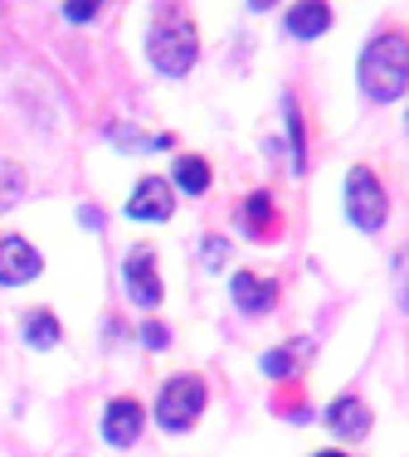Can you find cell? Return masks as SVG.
I'll list each match as a JSON object with an SVG mask.
<instances>
[{"instance_id":"obj_22","label":"cell","mask_w":409,"mask_h":457,"mask_svg":"<svg viewBox=\"0 0 409 457\" xmlns=\"http://www.w3.org/2000/svg\"><path fill=\"white\" fill-rule=\"evenodd\" d=\"M142 345H146V351H166V345H171V331H166L161 321H146V326H142Z\"/></svg>"},{"instance_id":"obj_13","label":"cell","mask_w":409,"mask_h":457,"mask_svg":"<svg viewBox=\"0 0 409 457\" xmlns=\"http://www.w3.org/2000/svg\"><path fill=\"white\" fill-rule=\"evenodd\" d=\"M20 336H25L29 351H54V345L63 341V326L49 307H39V312H29V317L20 321Z\"/></svg>"},{"instance_id":"obj_3","label":"cell","mask_w":409,"mask_h":457,"mask_svg":"<svg viewBox=\"0 0 409 457\" xmlns=\"http://www.w3.org/2000/svg\"><path fill=\"white\" fill-rule=\"evenodd\" d=\"M341 204H346V220L356 224L361 234H380L385 220H390V195H385V180L375 176L371 166H351L346 170Z\"/></svg>"},{"instance_id":"obj_14","label":"cell","mask_w":409,"mask_h":457,"mask_svg":"<svg viewBox=\"0 0 409 457\" xmlns=\"http://www.w3.org/2000/svg\"><path fill=\"white\" fill-rule=\"evenodd\" d=\"M171 185H180V195H190V200H200V195L210 190V161L204 156H176Z\"/></svg>"},{"instance_id":"obj_25","label":"cell","mask_w":409,"mask_h":457,"mask_svg":"<svg viewBox=\"0 0 409 457\" xmlns=\"http://www.w3.org/2000/svg\"><path fill=\"white\" fill-rule=\"evenodd\" d=\"M278 0H249V10H273Z\"/></svg>"},{"instance_id":"obj_24","label":"cell","mask_w":409,"mask_h":457,"mask_svg":"<svg viewBox=\"0 0 409 457\" xmlns=\"http://www.w3.org/2000/svg\"><path fill=\"white\" fill-rule=\"evenodd\" d=\"M312 457H351V453H341V448H321V453H312Z\"/></svg>"},{"instance_id":"obj_10","label":"cell","mask_w":409,"mask_h":457,"mask_svg":"<svg viewBox=\"0 0 409 457\" xmlns=\"http://www.w3.org/2000/svg\"><path fill=\"white\" fill-rule=\"evenodd\" d=\"M230 297L244 317H268L278 307V282L273 278H258V273H234L230 278Z\"/></svg>"},{"instance_id":"obj_4","label":"cell","mask_w":409,"mask_h":457,"mask_svg":"<svg viewBox=\"0 0 409 457\" xmlns=\"http://www.w3.org/2000/svg\"><path fill=\"white\" fill-rule=\"evenodd\" d=\"M204 404H210V389L200 375H171L156 395V423L166 433H190L200 423Z\"/></svg>"},{"instance_id":"obj_9","label":"cell","mask_w":409,"mask_h":457,"mask_svg":"<svg viewBox=\"0 0 409 457\" xmlns=\"http://www.w3.org/2000/svg\"><path fill=\"white\" fill-rule=\"evenodd\" d=\"M371 404L356 395H341V399H331L327 404V428H331V438H341V443H361V438H371Z\"/></svg>"},{"instance_id":"obj_6","label":"cell","mask_w":409,"mask_h":457,"mask_svg":"<svg viewBox=\"0 0 409 457\" xmlns=\"http://www.w3.org/2000/svg\"><path fill=\"white\" fill-rule=\"evenodd\" d=\"M39 273H45V258H39V248L29 238H20V234L0 238V287H25Z\"/></svg>"},{"instance_id":"obj_21","label":"cell","mask_w":409,"mask_h":457,"mask_svg":"<svg viewBox=\"0 0 409 457\" xmlns=\"http://www.w3.org/2000/svg\"><path fill=\"white\" fill-rule=\"evenodd\" d=\"M395 297H400V307L409 312V244L395 253Z\"/></svg>"},{"instance_id":"obj_18","label":"cell","mask_w":409,"mask_h":457,"mask_svg":"<svg viewBox=\"0 0 409 457\" xmlns=\"http://www.w3.org/2000/svg\"><path fill=\"white\" fill-rule=\"evenodd\" d=\"M25 190H29L25 170H20L15 161H0V210H10V204H20V200H25Z\"/></svg>"},{"instance_id":"obj_7","label":"cell","mask_w":409,"mask_h":457,"mask_svg":"<svg viewBox=\"0 0 409 457\" xmlns=\"http://www.w3.org/2000/svg\"><path fill=\"white\" fill-rule=\"evenodd\" d=\"M171 210H176V185L161 180V176H142L127 200V220H142V224H166Z\"/></svg>"},{"instance_id":"obj_2","label":"cell","mask_w":409,"mask_h":457,"mask_svg":"<svg viewBox=\"0 0 409 457\" xmlns=\"http://www.w3.org/2000/svg\"><path fill=\"white\" fill-rule=\"evenodd\" d=\"M146 59H152V69H161L166 79H186L200 59L196 25H190V20H161V25H152V35H146Z\"/></svg>"},{"instance_id":"obj_8","label":"cell","mask_w":409,"mask_h":457,"mask_svg":"<svg viewBox=\"0 0 409 457\" xmlns=\"http://www.w3.org/2000/svg\"><path fill=\"white\" fill-rule=\"evenodd\" d=\"M98 428H103V443H113V448H132V443L142 438V428H146V409L122 395V399H113V404L103 409Z\"/></svg>"},{"instance_id":"obj_23","label":"cell","mask_w":409,"mask_h":457,"mask_svg":"<svg viewBox=\"0 0 409 457\" xmlns=\"http://www.w3.org/2000/svg\"><path fill=\"white\" fill-rule=\"evenodd\" d=\"M79 220H83V228H88V234H98V228L107 224V214L98 210V204H79Z\"/></svg>"},{"instance_id":"obj_5","label":"cell","mask_w":409,"mask_h":457,"mask_svg":"<svg viewBox=\"0 0 409 457\" xmlns=\"http://www.w3.org/2000/svg\"><path fill=\"white\" fill-rule=\"evenodd\" d=\"M122 287L127 297L137 302V307H161V297H166V287H161V273H156V253L152 248H132L122 263Z\"/></svg>"},{"instance_id":"obj_16","label":"cell","mask_w":409,"mask_h":457,"mask_svg":"<svg viewBox=\"0 0 409 457\" xmlns=\"http://www.w3.org/2000/svg\"><path fill=\"white\" fill-rule=\"evenodd\" d=\"M283 122H288V151H293V170L303 176L307 170V127H303V112H297V97L283 93Z\"/></svg>"},{"instance_id":"obj_17","label":"cell","mask_w":409,"mask_h":457,"mask_svg":"<svg viewBox=\"0 0 409 457\" xmlns=\"http://www.w3.org/2000/svg\"><path fill=\"white\" fill-rule=\"evenodd\" d=\"M258 370H263L268 379H293V375H297V341L263 351V355H258Z\"/></svg>"},{"instance_id":"obj_15","label":"cell","mask_w":409,"mask_h":457,"mask_svg":"<svg viewBox=\"0 0 409 457\" xmlns=\"http://www.w3.org/2000/svg\"><path fill=\"white\" fill-rule=\"evenodd\" d=\"M103 137H107V141H117L122 151H166V146H176V137H171V132L146 137V132H137V127H127V122H107V127H103Z\"/></svg>"},{"instance_id":"obj_12","label":"cell","mask_w":409,"mask_h":457,"mask_svg":"<svg viewBox=\"0 0 409 457\" xmlns=\"http://www.w3.org/2000/svg\"><path fill=\"white\" fill-rule=\"evenodd\" d=\"M288 35L293 39H321L331 29V5L327 0H297L293 10H288Z\"/></svg>"},{"instance_id":"obj_19","label":"cell","mask_w":409,"mask_h":457,"mask_svg":"<svg viewBox=\"0 0 409 457\" xmlns=\"http://www.w3.org/2000/svg\"><path fill=\"white\" fill-rule=\"evenodd\" d=\"M103 5L107 0H63V20H69V25H88Z\"/></svg>"},{"instance_id":"obj_1","label":"cell","mask_w":409,"mask_h":457,"mask_svg":"<svg viewBox=\"0 0 409 457\" xmlns=\"http://www.w3.org/2000/svg\"><path fill=\"white\" fill-rule=\"evenodd\" d=\"M356 79H361V93L371 97V103H395V97H405L409 93V35H400V29L375 35L371 45L361 49Z\"/></svg>"},{"instance_id":"obj_11","label":"cell","mask_w":409,"mask_h":457,"mask_svg":"<svg viewBox=\"0 0 409 457\" xmlns=\"http://www.w3.org/2000/svg\"><path fill=\"white\" fill-rule=\"evenodd\" d=\"M239 228H244L249 238H273V234H278V204H273V195H268V190L244 195V204H239Z\"/></svg>"},{"instance_id":"obj_26","label":"cell","mask_w":409,"mask_h":457,"mask_svg":"<svg viewBox=\"0 0 409 457\" xmlns=\"http://www.w3.org/2000/svg\"><path fill=\"white\" fill-rule=\"evenodd\" d=\"M405 127H409V112H405Z\"/></svg>"},{"instance_id":"obj_20","label":"cell","mask_w":409,"mask_h":457,"mask_svg":"<svg viewBox=\"0 0 409 457\" xmlns=\"http://www.w3.org/2000/svg\"><path fill=\"white\" fill-rule=\"evenodd\" d=\"M224 263H230V238L210 234V238H204V268H210V273H220Z\"/></svg>"}]
</instances>
